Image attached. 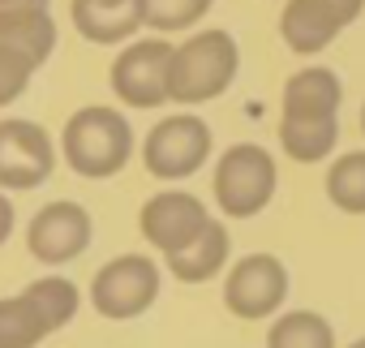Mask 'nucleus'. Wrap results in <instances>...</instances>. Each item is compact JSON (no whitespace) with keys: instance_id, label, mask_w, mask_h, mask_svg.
<instances>
[{"instance_id":"nucleus-1","label":"nucleus","mask_w":365,"mask_h":348,"mask_svg":"<svg viewBox=\"0 0 365 348\" xmlns=\"http://www.w3.org/2000/svg\"><path fill=\"white\" fill-rule=\"evenodd\" d=\"M241 69L237 39L228 31H198L172 52L168 99L172 103H207L220 99Z\"/></svg>"},{"instance_id":"nucleus-2","label":"nucleus","mask_w":365,"mask_h":348,"mask_svg":"<svg viewBox=\"0 0 365 348\" xmlns=\"http://www.w3.org/2000/svg\"><path fill=\"white\" fill-rule=\"evenodd\" d=\"M65 163L86 181H103L129 163L133 155V129L116 108H82L69 116L61 138Z\"/></svg>"},{"instance_id":"nucleus-3","label":"nucleus","mask_w":365,"mask_h":348,"mask_svg":"<svg viewBox=\"0 0 365 348\" xmlns=\"http://www.w3.org/2000/svg\"><path fill=\"white\" fill-rule=\"evenodd\" d=\"M275 185H279V168L271 150L258 142H237L215 163V203L232 220L258 215L275 198Z\"/></svg>"},{"instance_id":"nucleus-4","label":"nucleus","mask_w":365,"mask_h":348,"mask_svg":"<svg viewBox=\"0 0 365 348\" xmlns=\"http://www.w3.org/2000/svg\"><path fill=\"white\" fill-rule=\"evenodd\" d=\"M211 155V125L202 116H168L146 133L142 159L159 181H185Z\"/></svg>"},{"instance_id":"nucleus-5","label":"nucleus","mask_w":365,"mask_h":348,"mask_svg":"<svg viewBox=\"0 0 365 348\" xmlns=\"http://www.w3.org/2000/svg\"><path fill=\"white\" fill-rule=\"evenodd\" d=\"M159 297V267L142 254H125V258H112L95 284H91V305L103 314V318H138L155 305Z\"/></svg>"},{"instance_id":"nucleus-6","label":"nucleus","mask_w":365,"mask_h":348,"mask_svg":"<svg viewBox=\"0 0 365 348\" xmlns=\"http://www.w3.org/2000/svg\"><path fill=\"white\" fill-rule=\"evenodd\" d=\"M168 39H138L112 61V91L129 108H159L168 103V69H172Z\"/></svg>"},{"instance_id":"nucleus-7","label":"nucleus","mask_w":365,"mask_h":348,"mask_svg":"<svg viewBox=\"0 0 365 348\" xmlns=\"http://www.w3.org/2000/svg\"><path fill=\"white\" fill-rule=\"evenodd\" d=\"M56 150L43 125L0 121V190H35L52 177Z\"/></svg>"},{"instance_id":"nucleus-8","label":"nucleus","mask_w":365,"mask_h":348,"mask_svg":"<svg viewBox=\"0 0 365 348\" xmlns=\"http://www.w3.org/2000/svg\"><path fill=\"white\" fill-rule=\"evenodd\" d=\"M288 297V267L275 254H250L228 271L224 305L237 318H271Z\"/></svg>"},{"instance_id":"nucleus-9","label":"nucleus","mask_w":365,"mask_h":348,"mask_svg":"<svg viewBox=\"0 0 365 348\" xmlns=\"http://www.w3.org/2000/svg\"><path fill=\"white\" fill-rule=\"evenodd\" d=\"M138 224H142V237L168 258V254H180V250H190L207 228H211V211L194 198V194H155L146 207H142V215H138Z\"/></svg>"},{"instance_id":"nucleus-10","label":"nucleus","mask_w":365,"mask_h":348,"mask_svg":"<svg viewBox=\"0 0 365 348\" xmlns=\"http://www.w3.org/2000/svg\"><path fill=\"white\" fill-rule=\"evenodd\" d=\"M91 232L95 228H91L86 207H78V203H48L26 228V250L43 267H65L91 245Z\"/></svg>"},{"instance_id":"nucleus-11","label":"nucleus","mask_w":365,"mask_h":348,"mask_svg":"<svg viewBox=\"0 0 365 348\" xmlns=\"http://www.w3.org/2000/svg\"><path fill=\"white\" fill-rule=\"evenodd\" d=\"M348 22L339 18V9L331 0H288L279 14V39L288 44V52L297 56H314L327 44H335V35Z\"/></svg>"},{"instance_id":"nucleus-12","label":"nucleus","mask_w":365,"mask_h":348,"mask_svg":"<svg viewBox=\"0 0 365 348\" xmlns=\"http://www.w3.org/2000/svg\"><path fill=\"white\" fill-rule=\"evenodd\" d=\"M73 26L91 44H125L146 26V0H73Z\"/></svg>"},{"instance_id":"nucleus-13","label":"nucleus","mask_w":365,"mask_h":348,"mask_svg":"<svg viewBox=\"0 0 365 348\" xmlns=\"http://www.w3.org/2000/svg\"><path fill=\"white\" fill-rule=\"evenodd\" d=\"M339 99H344V86L322 65H309V69H301V73H292L284 82V116H297V121L335 116Z\"/></svg>"},{"instance_id":"nucleus-14","label":"nucleus","mask_w":365,"mask_h":348,"mask_svg":"<svg viewBox=\"0 0 365 348\" xmlns=\"http://www.w3.org/2000/svg\"><path fill=\"white\" fill-rule=\"evenodd\" d=\"M0 44L22 52L26 61L43 65L56 48V22L48 9H18V14H0Z\"/></svg>"},{"instance_id":"nucleus-15","label":"nucleus","mask_w":365,"mask_h":348,"mask_svg":"<svg viewBox=\"0 0 365 348\" xmlns=\"http://www.w3.org/2000/svg\"><path fill=\"white\" fill-rule=\"evenodd\" d=\"M228 262V228L211 220V228L180 254H168V271L180 280V284H207L211 275H220Z\"/></svg>"},{"instance_id":"nucleus-16","label":"nucleus","mask_w":365,"mask_h":348,"mask_svg":"<svg viewBox=\"0 0 365 348\" xmlns=\"http://www.w3.org/2000/svg\"><path fill=\"white\" fill-rule=\"evenodd\" d=\"M339 142V121L335 116H318V121H297V116H284L279 121V146L288 159L297 163H318L335 150Z\"/></svg>"},{"instance_id":"nucleus-17","label":"nucleus","mask_w":365,"mask_h":348,"mask_svg":"<svg viewBox=\"0 0 365 348\" xmlns=\"http://www.w3.org/2000/svg\"><path fill=\"white\" fill-rule=\"evenodd\" d=\"M267 348H335V331L314 309H288L271 322Z\"/></svg>"},{"instance_id":"nucleus-18","label":"nucleus","mask_w":365,"mask_h":348,"mask_svg":"<svg viewBox=\"0 0 365 348\" xmlns=\"http://www.w3.org/2000/svg\"><path fill=\"white\" fill-rule=\"evenodd\" d=\"M48 331H52L48 318L35 309V301L26 292L0 301V348H35Z\"/></svg>"},{"instance_id":"nucleus-19","label":"nucleus","mask_w":365,"mask_h":348,"mask_svg":"<svg viewBox=\"0 0 365 348\" xmlns=\"http://www.w3.org/2000/svg\"><path fill=\"white\" fill-rule=\"evenodd\" d=\"M327 198L348 215H365V150H348L327 168Z\"/></svg>"},{"instance_id":"nucleus-20","label":"nucleus","mask_w":365,"mask_h":348,"mask_svg":"<svg viewBox=\"0 0 365 348\" xmlns=\"http://www.w3.org/2000/svg\"><path fill=\"white\" fill-rule=\"evenodd\" d=\"M26 297L35 301V309L48 318V327H52V331H56V327H65V322L78 314V305H82L78 284H73V280H65V275H43V280H35V284L26 288Z\"/></svg>"},{"instance_id":"nucleus-21","label":"nucleus","mask_w":365,"mask_h":348,"mask_svg":"<svg viewBox=\"0 0 365 348\" xmlns=\"http://www.w3.org/2000/svg\"><path fill=\"white\" fill-rule=\"evenodd\" d=\"M215 0H146V26L168 35V31H190Z\"/></svg>"},{"instance_id":"nucleus-22","label":"nucleus","mask_w":365,"mask_h":348,"mask_svg":"<svg viewBox=\"0 0 365 348\" xmlns=\"http://www.w3.org/2000/svg\"><path fill=\"white\" fill-rule=\"evenodd\" d=\"M35 69H39L35 61H26L22 52H14V48L0 44V108L14 103V99L31 86V73H35Z\"/></svg>"},{"instance_id":"nucleus-23","label":"nucleus","mask_w":365,"mask_h":348,"mask_svg":"<svg viewBox=\"0 0 365 348\" xmlns=\"http://www.w3.org/2000/svg\"><path fill=\"white\" fill-rule=\"evenodd\" d=\"M331 5H335V9H339V18L352 26V22L361 18V9H365V0H331Z\"/></svg>"},{"instance_id":"nucleus-24","label":"nucleus","mask_w":365,"mask_h":348,"mask_svg":"<svg viewBox=\"0 0 365 348\" xmlns=\"http://www.w3.org/2000/svg\"><path fill=\"white\" fill-rule=\"evenodd\" d=\"M9 232H14V207H9L5 194H0V245L9 241Z\"/></svg>"},{"instance_id":"nucleus-25","label":"nucleus","mask_w":365,"mask_h":348,"mask_svg":"<svg viewBox=\"0 0 365 348\" xmlns=\"http://www.w3.org/2000/svg\"><path fill=\"white\" fill-rule=\"evenodd\" d=\"M18 9H48V0H0V14H18Z\"/></svg>"},{"instance_id":"nucleus-26","label":"nucleus","mask_w":365,"mask_h":348,"mask_svg":"<svg viewBox=\"0 0 365 348\" xmlns=\"http://www.w3.org/2000/svg\"><path fill=\"white\" fill-rule=\"evenodd\" d=\"M348 348H365V335H361V339H352V344H348Z\"/></svg>"},{"instance_id":"nucleus-27","label":"nucleus","mask_w":365,"mask_h":348,"mask_svg":"<svg viewBox=\"0 0 365 348\" xmlns=\"http://www.w3.org/2000/svg\"><path fill=\"white\" fill-rule=\"evenodd\" d=\"M361 133H365V103H361Z\"/></svg>"}]
</instances>
